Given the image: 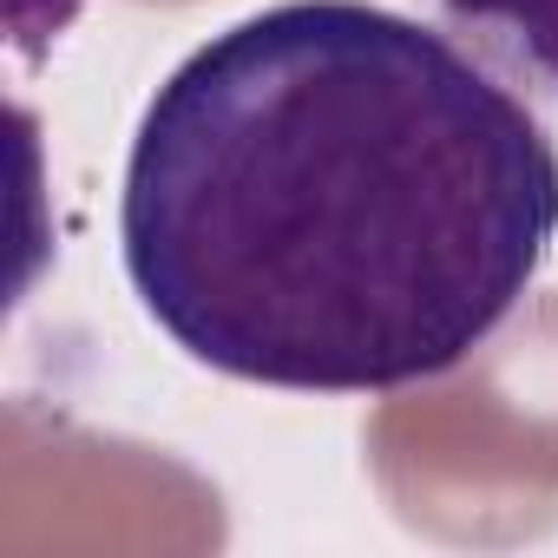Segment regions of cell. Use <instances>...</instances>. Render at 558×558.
Segmentation results:
<instances>
[{"label": "cell", "instance_id": "obj_1", "mask_svg": "<svg viewBox=\"0 0 558 558\" xmlns=\"http://www.w3.org/2000/svg\"><path fill=\"white\" fill-rule=\"evenodd\" d=\"M558 243V138L453 34L276 0L138 112L119 263L197 368L408 395L486 349Z\"/></svg>", "mask_w": 558, "mask_h": 558}, {"label": "cell", "instance_id": "obj_2", "mask_svg": "<svg viewBox=\"0 0 558 558\" xmlns=\"http://www.w3.org/2000/svg\"><path fill=\"white\" fill-rule=\"evenodd\" d=\"M447 34L532 106H558V0H434Z\"/></svg>", "mask_w": 558, "mask_h": 558}]
</instances>
